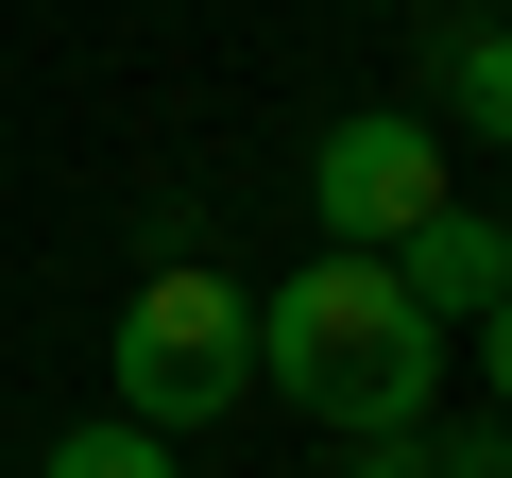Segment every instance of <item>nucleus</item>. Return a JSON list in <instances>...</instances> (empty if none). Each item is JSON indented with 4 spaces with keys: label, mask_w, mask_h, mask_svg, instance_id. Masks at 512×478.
Instances as JSON below:
<instances>
[{
    "label": "nucleus",
    "mask_w": 512,
    "mask_h": 478,
    "mask_svg": "<svg viewBox=\"0 0 512 478\" xmlns=\"http://www.w3.org/2000/svg\"><path fill=\"white\" fill-rule=\"evenodd\" d=\"M376 274H393V291H410L427 325H495V308H512V257H495V205H427V222L393 239Z\"/></svg>",
    "instance_id": "20e7f679"
},
{
    "label": "nucleus",
    "mask_w": 512,
    "mask_h": 478,
    "mask_svg": "<svg viewBox=\"0 0 512 478\" xmlns=\"http://www.w3.org/2000/svg\"><path fill=\"white\" fill-rule=\"evenodd\" d=\"M444 18H495V0H444Z\"/></svg>",
    "instance_id": "9d476101"
},
{
    "label": "nucleus",
    "mask_w": 512,
    "mask_h": 478,
    "mask_svg": "<svg viewBox=\"0 0 512 478\" xmlns=\"http://www.w3.org/2000/svg\"><path fill=\"white\" fill-rule=\"evenodd\" d=\"M256 376H274L308 427L376 444V427H427V393H444V325H427L376 257H308V274L256 291Z\"/></svg>",
    "instance_id": "f257e3e1"
},
{
    "label": "nucleus",
    "mask_w": 512,
    "mask_h": 478,
    "mask_svg": "<svg viewBox=\"0 0 512 478\" xmlns=\"http://www.w3.org/2000/svg\"><path fill=\"white\" fill-rule=\"evenodd\" d=\"M427 444H444V427H427ZM444 478H512V427H461V444H444Z\"/></svg>",
    "instance_id": "6e6552de"
},
{
    "label": "nucleus",
    "mask_w": 512,
    "mask_h": 478,
    "mask_svg": "<svg viewBox=\"0 0 512 478\" xmlns=\"http://www.w3.org/2000/svg\"><path fill=\"white\" fill-rule=\"evenodd\" d=\"M308 205H325V257H393L427 205H461V171H444V120H427V103H359V120H325V154H308Z\"/></svg>",
    "instance_id": "7ed1b4c3"
},
{
    "label": "nucleus",
    "mask_w": 512,
    "mask_h": 478,
    "mask_svg": "<svg viewBox=\"0 0 512 478\" xmlns=\"http://www.w3.org/2000/svg\"><path fill=\"white\" fill-rule=\"evenodd\" d=\"M478 376H495V410H512V308H495V325H478Z\"/></svg>",
    "instance_id": "1a4fd4ad"
},
{
    "label": "nucleus",
    "mask_w": 512,
    "mask_h": 478,
    "mask_svg": "<svg viewBox=\"0 0 512 478\" xmlns=\"http://www.w3.org/2000/svg\"><path fill=\"white\" fill-rule=\"evenodd\" d=\"M35 478H188V461H171L154 427H120V410H86V427H69L52 461H35Z\"/></svg>",
    "instance_id": "423d86ee"
},
{
    "label": "nucleus",
    "mask_w": 512,
    "mask_h": 478,
    "mask_svg": "<svg viewBox=\"0 0 512 478\" xmlns=\"http://www.w3.org/2000/svg\"><path fill=\"white\" fill-rule=\"evenodd\" d=\"M359 478H444V444H427V427H376V444H359Z\"/></svg>",
    "instance_id": "0eeeda50"
},
{
    "label": "nucleus",
    "mask_w": 512,
    "mask_h": 478,
    "mask_svg": "<svg viewBox=\"0 0 512 478\" xmlns=\"http://www.w3.org/2000/svg\"><path fill=\"white\" fill-rule=\"evenodd\" d=\"M495 257H512V205H495Z\"/></svg>",
    "instance_id": "9b49d317"
},
{
    "label": "nucleus",
    "mask_w": 512,
    "mask_h": 478,
    "mask_svg": "<svg viewBox=\"0 0 512 478\" xmlns=\"http://www.w3.org/2000/svg\"><path fill=\"white\" fill-rule=\"evenodd\" d=\"M427 120H444V137H512V18H444V52H427Z\"/></svg>",
    "instance_id": "39448f33"
},
{
    "label": "nucleus",
    "mask_w": 512,
    "mask_h": 478,
    "mask_svg": "<svg viewBox=\"0 0 512 478\" xmlns=\"http://www.w3.org/2000/svg\"><path fill=\"white\" fill-rule=\"evenodd\" d=\"M239 393H256V291L239 274H137V308H120V427L188 444Z\"/></svg>",
    "instance_id": "f03ea898"
}]
</instances>
